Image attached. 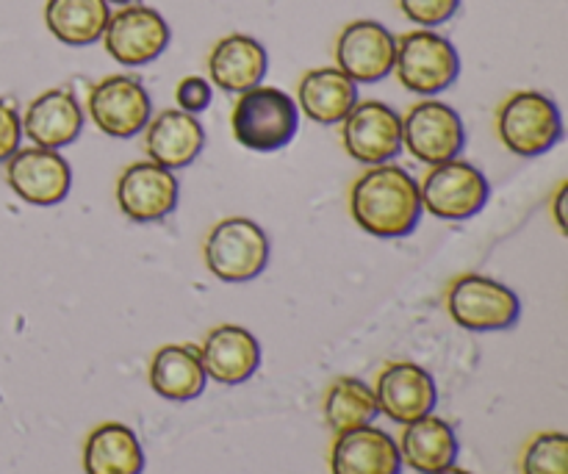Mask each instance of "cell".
Wrapping results in <instances>:
<instances>
[{
  "mask_svg": "<svg viewBox=\"0 0 568 474\" xmlns=\"http://www.w3.org/2000/svg\"><path fill=\"white\" fill-rule=\"evenodd\" d=\"M331 474H403L397 442L375 425L336 433Z\"/></svg>",
  "mask_w": 568,
  "mask_h": 474,
  "instance_id": "20",
  "label": "cell"
},
{
  "mask_svg": "<svg viewBox=\"0 0 568 474\" xmlns=\"http://www.w3.org/2000/svg\"><path fill=\"white\" fill-rule=\"evenodd\" d=\"M172 42V28L159 9L144 3L120 6L111 11L103 31V48L116 64L144 67L164 56Z\"/></svg>",
  "mask_w": 568,
  "mask_h": 474,
  "instance_id": "10",
  "label": "cell"
},
{
  "mask_svg": "<svg viewBox=\"0 0 568 474\" xmlns=\"http://www.w3.org/2000/svg\"><path fill=\"white\" fill-rule=\"evenodd\" d=\"M181 186L172 170L155 161H133L116 178V205L131 222H161L175 211Z\"/></svg>",
  "mask_w": 568,
  "mask_h": 474,
  "instance_id": "14",
  "label": "cell"
},
{
  "mask_svg": "<svg viewBox=\"0 0 568 474\" xmlns=\"http://www.w3.org/2000/svg\"><path fill=\"white\" fill-rule=\"evenodd\" d=\"M214 100V87H211L209 78L203 75H186L178 81L175 87V103L178 109L186 111V114H203L205 109Z\"/></svg>",
  "mask_w": 568,
  "mask_h": 474,
  "instance_id": "29",
  "label": "cell"
},
{
  "mask_svg": "<svg viewBox=\"0 0 568 474\" xmlns=\"http://www.w3.org/2000/svg\"><path fill=\"white\" fill-rule=\"evenodd\" d=\"M197 350L209 381L222 386H242L261 366L258 339L242 325L214 327Z\"/></svg>",
  "mask_w": 568,
  "mask_h": 474,
  "instance_id": "18",
  "label": "cell"
},
{
  "mask_svg": "<svg viewBox=\"0 0 568 474\" xmlns=\"http://www.w3.org/2000/svg\"><path fill=\"white\" fill-rule=\"evenodd\" d=\"M358 100V83L338 67H314L300 78L294 103L316 125H338Z\"/></svg>",
  "mask_w": 568,
  "mask_h": 474,
  "instance_id": "21",
  "label": "cell"
},
{
  "mask_svg": "<svg viewBox=\"0 0 568 474\" xmlns=\"http://www.w3.org/2000/svg\"><path fill=\"white\" fill-rule=\"evenodd\" d=\"M375 400L381 414L397 425H410L433 414L438 405V386L425 366L414 361H392L375 377Z\"/></svg>",
  "mask_w": 568,
  "mask_h": 474,
  "instance_id": "15",
  "label": "cell"
},
{
  "mask_svg": "<svg viewBox=\"0 0 568 474\" xmlns=\"http://www.w3.org/2000/svg\"><path fill=\"white\" fill-rule=\"evenodd\" d=\"M394 75L408 92L436 98L460 75V53L436 28H416L397 37Z\"/></svg>",
  "mask_w": 568,
  "mask_h": 474,
  "instance_id": "4",
  "label": "cell"
},
{
  "mask_svg": "<svg viewBox=\"0 0 568 474\" xmlns=\"http://www.w3.org/2000/svg\"><path fill=\"white\" fill-rule=\"evenodd\" d=\"M438 474H471V472L460 470V466H449V470H444V472H438Z\"/></svg>",
  "mask_w": 568,
  "mask_h": 474,
  "instance_id": "33",
  "label": "cell"
},
{
  "mask_svg": "<svg viewBox=\"0 0 568 474\" xmlns=\"http://www.w3.org/2000/svg\"><path fill=\"white\" fill-rule=\"evenodd\" d=\"M142 133L148 159L172 172L192 167L205 148L203 122L181 109H164L153 114Z\"/></svg>",
  "mask_w": 568,
  "mask_h": 474,
  "instance_id": "17",
  "label": "cell"
},
{
  "mask_svg": "<svg viewBox=\"0 0 568 474\" xmlns=\"http://www.w3.org/2000/svg\"><path fill=\"white\" fill-rule=\"evenodd\" d=\"M270 70L266 48L250 33H227L209 53L211 87L227 94H242L258 87Z\"/></svg>",
  "mask_w": 568,
  "mask_h": 474,
  "instance_id": "19",
  "label": "cell"
},
{
  "mask_svg": "<svg viewBox=\"0 0 568 474\" xmlns=\"http://www.w3.org/2000/svg\"><path fill=\"white\" fill-rule=\"evenodd\" d=\"M399 11L419 28H438L453 20L460 0H397Z\"/></svg>",
  "mask_w": 568,
  "mask_h": 474,
  "instance_id": "28",
  "label": "cell"
},
{
  "mask_svg": "<svg viewBox=\"0 0 568 474\" xmlns=\"http://www.w3.org/2000/svg\"><path fill=\"white\" fill-rule=\"evenodd\" d=\"M22 120V137L31 139L37 148L61 150L70 148L87 125V111L70 87L44 89L28 103Z\"/></svg>",
  "mask_w": 568,
  "mask_h": 474,
  "instance_id": "16",
  "label": "cell"
},
{
  "mask_svg": "<svg viewBox=\"0 0 568 474\" xmlns=\"http://www.w3.org/2000/svg\"><path fill=\"white\" fill-rule=\"evenodd\" d=\"M203 261L222 283L255 281L270 264V236L255 220L227 216L205 233Z\"/></svg>",
  "mask_w": 568,
  "mask_h": 474,
  "instance_id": "5",
  "label": "cell"
},
{
  "mask_svg": "<svg viewBox=\"0 0 568 474\" xmlns=\"http://www.w3.org/2000/svg\"><path fill=\"white\" fill-rule=\"evenodd\" d=\"M338 125L344 150L358 164H392L403 153V114L383 100H358Z\"/></svg>",
  "mask_w": 568,
  "mask_h": 474,
  "instance_id": "11",
  "label": "cell"
},
{
  "mask_svg": "<svg viewBox=\"0 0 568 474\" xmlns=\"http://www.w3.org/2000/svg\"><path fill=\"white\" fill-rule=\"evenodd\" d=\"M6 181L22 203L50 209L70 194L72 170L61 150L33 144V148H20L6 161Z\"/></svg>",
  "mask_w": 568,
  "mask_h": 474,
  "instance_id": "13",
  "label": "cell"
},
{
  "mask_svg": "<svg viewBox=\"0 0 568 474\" xmlns=\"http://www.w3.org/2000/svg\"><path fill=\"white\" fill-rule=\"evenodd\" d=\"M521 474H568V436L558 431L536 433L519 461Z\"/></svg>",
  "mask_w": 568,
  "mask_h": 474,
  "instance_id": "27",
  "label": "cell"
},
{
  "mask_svg": "<svg viewBox=\"0 0 568 474\" xmlns=\"http://www.w3.org/2000/svg\"><path fill=\"white\" fill-rule=\"evenodd\" d=\"M422 209L436 220L460 222L480 214L491 198V183L486 172L471 161L453 159L444 164L427 167V175L419 181Z\"/></svg>",
  "mask_w": 568,
  "mask_h": 474,
  "instance_id": "8",
  "label": "cell"
},
{
  "mask_svg": "<svg viewBox=\"0 0 568 474\" xmlns=\"http://www.w3.org/2000/svg\"><path fill=\"white\" fill-rule=\"evenodd\" d=\"M333 56L355 83H381L394 72L397 37L377 20H353L338 31Z\"/></svg>",
  "mask_w": 568,
  "mask_h": 474,
  "instance_id": "12",
  "label": "cell"
},
{
  "mask_svg": "<svg viewBox=\"0 0 568 474\" xmlns=\"http://www.w3.org/2000/svg\"><path fill=\"white\" fill-rule=\"evenodd\" d=\"M403 148L425 167L460 159L466 128L458 111L436 98H422L403 114Z\"/></svg>",
  "mask_w": 568,
  "mask_h": 474,
  "instance_id": "9",
  "label": "cell"
},
{
  "mask_svg": "<svg viewBox=\"0 0 568 474\" xmlns=\"http://www.w3.org/2000/svg\"><path fill=\"white\" fill-rule=\"evenodd\" d=\"M109 17L111 6L105 0H48L44 3V26L50 37L70 48L100 42Z\"/></svg>",
  "mask_w": 568,
  "mask_h": 474,
  "instance_id": "25",
  "label": "cell"
},
{
  "mask_svg": "<svg viewBox=\"0 0 568 474\" xmlns=\"http://www.w3.org/2000/svg\"><path fill=\"white\" fill-rule=\"evenodd\" d=\"M419 181L397 164L366 167L349 186V216L377 239H403L419 228Z\"/></svg>",
  "mask_w": 568,
  "mask_h": 474,
  "instance_id": "1",
  "label": "cell"
},
{
  "mask_svg": "<svg viewBox=\"0 0 568 474\" xmlns=\"http://www.w3.org/2000/svg\"><path fill=\"white\" fill-rule=\"evenodd\" d=\"M322 414H325L327 427L333 433H344L355 431V427L375 425V420L381 416V409H377L375 389L369 383L361 381V377L344 375L336 377L325 389Z\"/></svg>",
  "mask_w": 568,
  "mask_h": 474,
  "instance_id": "26",
  "label": "cell"
},
{
  "mask_svg": "<svg viewBox=\"0 0 568 474\" xmlns=\"http://www.w3.org/2000/svg\"><path fill=\"white\" fill-rule=\"evenodd\" d=\"M83 111L105 137L133 139L148 128L153 117V100L142 78L131 72H114L92 83Z\"/></svg>",
  "mask_w": 568,
  "mask_h": 474,
  "instance_id": "7",
  "label": "cell"
},
{
  "mask_svg": "<svg viewBox=\"0 0 568 474\" xmlns=\"http://www.w3.org/2000/svg\"><path fill=\"white\" fill-rule=\"evenodd\" d=\"M447 311L458 327L469 333L510 331L521 316L519 294L503 281L466 272L447 289Z\"/></svg>",
  "mask_w": 568,
  "mask_h": 474,
  "instance_id": "6",
  "label": "cell"
},
{
  "mask_svg": "<svg viewBox=\"0 0 568 474\" xmlns=\"http://www.w3.org/2000/svg\"><path fill=\"white\" fill-rule=\"evenodd\" d=\"M300 128V109L288 92L277 87L247 89L231 111V131L242 148L255 153H275L286 148Z\"/></svg>",
  "mask_w": 568,
  "mask_h": 474,
  "instance_id": "2",
  "label": "cell"
},
{
  "mask_svg": "<svg viewBox=\"0 0 568 474\" xmlns=\"http://www.w3.org/2000/svg\"><path fill=\"white\" fill-rule=\"evenodd\" d=\"M497 137L519 159H538L564 139L558 103L538 89L510 92L497 109Z\"/></svg>",
  "mask_w": 568,
  "mask_h": 474,
  "instance_id": "3",
  "label": "cell"
},
{
  "mask_svg": "<svg viewBox=\"0 0 568 474\" xmlns=\"http://www.w3.org/2000/svg\"><path fill=\"white\" fill-rule=\"evenodd\" d=\"M87 474H142L144 450L136 433L122 422H103L83 442Z\"/></svg>",
  "mask_w": 568,
  "mask_h": 474,
  "instance_id": "24",
  "label": "cell"
},
{
  "mask_svg": "<svg viewBox=\"0 0 568 474\" xmlns=\"http://www.w3.org/2000/svg\"><path fill=\"white\" fill-rule=\"evenodd\" d=\"M150 389L170 403H192L205 392L209 375L194 344H164L155 350L148 370Z\"/></svg>",
  "mask_w": 568,
  "mask_h": 474,
  "instance_id": "23",
  "label": "cell"
},
{
  "mask_svg": "<svg viewBox=\"0 0 568 474\" xmlns=\"http://www.w3.org/2000/svg\"><path fill=\"white\" fill-rule=\"evenodd\" d=\"M566 198H568V186H566V183H560V189L555 192V198H552V205H549V211H552L555 228H558L560 233H566Z\"/></svg>",
  "mask_w": 568,
  "mask_h": 474,
  "instance_id": "31",
  "label": "cell"
},
{
  "mask_svg": "<svg viewBox=\"0 0 568 474\" xmlns=\"http://www.w3.org/2000/svg\"><path fill=\"white\" fill-rule=\"evenodd\" d=\"M109 6H131V3H142V0H105Z\"/></svg>",
  "mask_w": 568,
  "mask_h": 474,
  "instance_id": "32",
  "label": "cell"
},
{
  "mask_svg": "<svg viewBox=\"0 0 568 474\" xmlns=\"http://www.w3.org/2000/svg\"><path fill=\"white\" fill-rule=\"evenodd\" d=\"M22 142V120L20 111L11 100L0 98V164L11 159L20 150Z\"/></svg>",
  "mask_w": 568,
  "mask_h": 474,
  "instance_id": "30",
  "label": "cell"
},
{
  "mask_svg": "<svg viewBox=\"0 0 568 474\" xmlns=\"http://www.w3.org/2000/svg\"><path fill=\"white\" fill-rule=\"evenodd\" d=\"M403 466H410L419 474H438L455 466L460 453L458 433L447 420L427 414L422 420L403 425V436L397 442Z\"/></svg>",
  "mask_w": 568,
  "mask_h": 474,
  "instance_id": "22",
  "label": "cell"
}]
</instances>
